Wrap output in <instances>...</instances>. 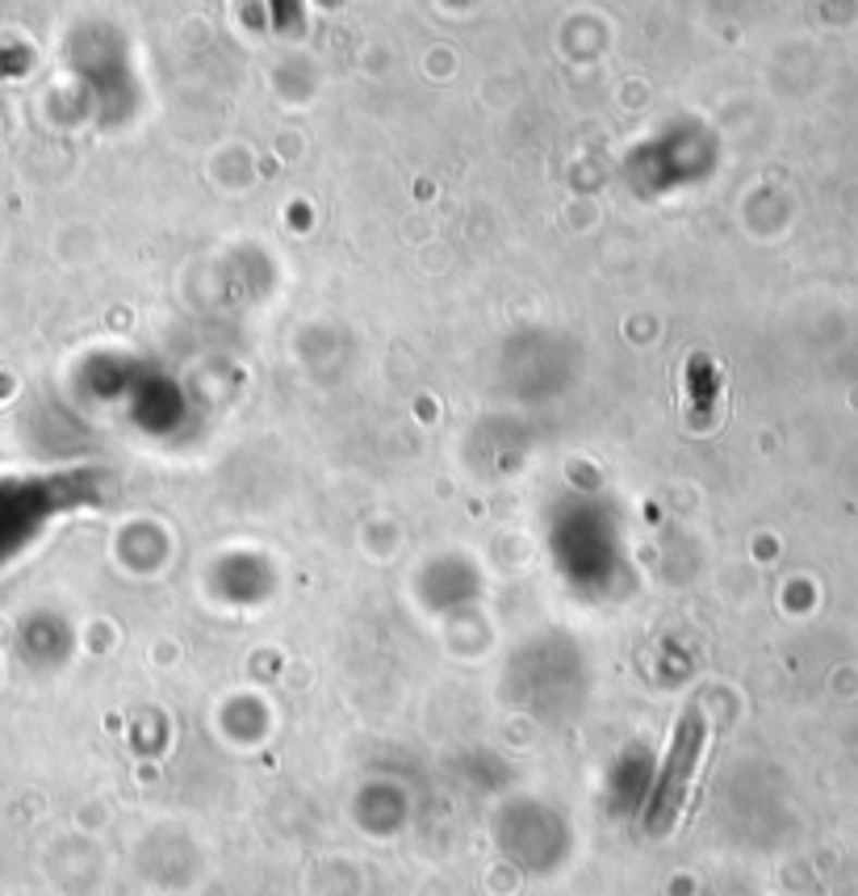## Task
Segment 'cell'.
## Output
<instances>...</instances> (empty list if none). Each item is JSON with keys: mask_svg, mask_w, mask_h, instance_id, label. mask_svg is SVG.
Wrapping results in <instances>:
<instances>
[{"mask_svg": "<svg viewBox=\"0 0 858 896\" xmlns=\"http://www.w3.org/2000/svg\"><path fill=\"white\" fill-rule=\"evenodd\" d=\"M703 734H708L703 721H699L696 712H687L671 741V754L662 762L658 791H653V805H649V825H653V830H671L678 809H683L687 788H691V780H696L699 754H703Z\"/></svg>", "mask_w": 858, "mask_h": 896, "instance_id": "1", "label": "cell"}]
</instances>
